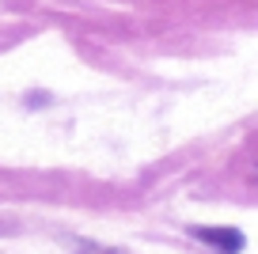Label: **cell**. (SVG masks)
Returning a JSON list of instances; mask_svg holds the SVG:
<instances>
[{
    "label": "cell",
    "instance_id": "6da1fadb",
    "mask_svg": "<svg viewBox=\"0 0 258 254\" xmlns=\"http://www.w3.org/2000/svg\"><path fill=\"white\" fill-rule=\"evenodd\" d=\"M194 239H202V243H209L217 254H239L243 246H247V239H243L239 228H190Z\"/></svg>",
    "mask_w": 258,
    "mask_h": 254
}]
</instances>
